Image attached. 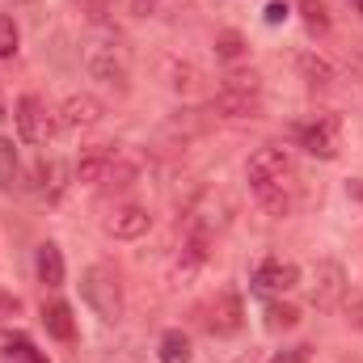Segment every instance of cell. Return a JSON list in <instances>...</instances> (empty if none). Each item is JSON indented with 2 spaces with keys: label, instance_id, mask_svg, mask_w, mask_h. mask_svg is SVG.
<instances>
[{
  "label": "cell",
  "instance_id": "obj_24",
  "mask_svg": "<svg viewBox=\"0 0 363 363\" xmlns=\"http://www.w3.org/2000/svg\"><path fill=\"white\" fill-rule=\"evenodd\" d=\"M17 43H21V34H17V21H13V17H0V60L17 55Z\"/></svg>",
  "mask_w": 363,
  "mask_h": 363
},
{
  "label": "cell",
  "instance_id": "obj_7",
  "mask_svg": "<svg viewBox=\"0 0 363 363\" xmlns=\"http://www.w3.org/2000/svg\"><path fill=\"white\" fill-rule=\"evenodd\" d=\"M351 283H347V271L338 262H321L317 267V287H313V304L317 308H338L347 300Z\"/></svg>",
  "mask_w": 363,
  "mask_h": 363
},
{
  "label": "cell",
  "instance_id": "obj_16",
  "mask_svg": "<svg viewBox=\"0 0 363 363\" xmlns=\"http://www.w3.org/2000/svg\"><path fill=\"white\" fill-rule=\"evenodd\" d=\"M157 359L161 363H190L194 351H190V338L182 330H165L161 334V347H157Z\"/></svg>",
  "mask_w": 363,
  "mask_h": 363
},
{
  "label": "cell",
  "instance_id": "obj_4",
  "mask_svg": "<svg viewBox=\"0 0 363 363\" xmlns=\"http://www.w3.org/2000/svg\"><path fill=\"white\" fill-rule=\"evenodd\" d=\"M85 64H89V72L97 81H106V85H118V89H127V51L118 47V38H93L89 51H85Z\"/></svg>",
  "mask_w": 363,
  "mask_h": 363
},
{
  "label": "cell",
  "instance_id": "obj_23",
  "mask_svg": "<svg viewBox=\"0 0 363 363\" xmlns=\"http://www.w3.org/2000/svg\"><path fill=\"white\" fill-rule=\"evenodd\" d=\"M224 89H233V93H262V77H258V72H228V77H224Z\"/></svg>",
  "mask_w": 363,
  "mask_h": 363
},
{
  "label": "cell",
  "instance_id": "obj_18",
  "mask_svg": "<svg viewBox=\"0 0 363 363\" xmlns=\"http://www.w3.org/2000/svg\"><path fill=\"white\" fill-rule=\"evenodd\" d=\"M300 325V308L296 304H283V300H271L267 304V330L279 334V330H296Z\"/></svg>",
  "mask_w": 363,
  "mask_h": 363
},
{
  "label": "cell",
  "instance_id": "obj_28",
  "mask_svg": "<svg viewBox=\"0 0 363 363\" xmlns=\"http://www.w3.org/2000/svg\"><path fill=\"white\" fill-rule=\"evenodd\" d=\"M283 21H287V4L283 0H271L267 4V26H283Z\"/></svg>",
  "mask_w": 363,
  "mask_h": 363
},
{
  "label": "cell",
  "instance_id": "obj_19",
  "mask_svg": "<svg viewBox=\"0 0 363 363\" xmlns=\"http://www.w3.org/2000/svg\"><path fill=\"white\" fill-rule=\"evenodd\" d=\"M4 351H9L13 359H21V363H47V355H43L26 334H9V338H4Z\"/></svg>",
  "mask_w": 363,
  "mask_h": 363
},
{
  "label": "cell",
  "instance_id": "obj_6",
  "mask_svg": "<svg viewBox=\"0 0 363 363\" xmlns=\"http://www.w3.org/2000/svg\"><path fill=\"white\" fill-rule=\"evenodd\" d=\"M203 325H207L211 334H220V338H228V334H237V330L245 325V304H241L237 287H220V291H216V300L207 304Z\"/></svg>",
  "mask_w": 363,
  "mask_h": 363
},
{
  "label": "cell",
  "instance_id": "obj_29",
  "mask_svg": "<svg viewBox=\"0 0 363 363\" xmlns=\"http://www.w3.org/2000/svg\"><path fill=\"white\" fill-rule=\"evenodd\" d=\"M131 9H135V13H140V17H148V13H152V9H157V0H131Z\"/></svg>",
  "mask_w": 363,
  "mask_h": 363
},
{
  "label": "cell",
  "instance_id": "obj_8",
  "mask_svg": "<svg viewBox=\"0 0 363 363\" xmlns=\"http://www.w3.org/2000/svg\"><path fill=\"white\" fill-rule=\"evenodd\" d=\"M296 283H300V267H296V262L271 258V262H262V267L254 271V287L267 291V296H283V291H291Z\"/></svg>",
  "mask_w": 363,
  "mask_h": 363
},
{
  "label": "cell",
  "instance_id": "obj_2",
  "mask_svg": "<svg viewBox=\"0 0 363 363\" xmlns=\"http://www.w3.org/2000/svg\"><path fill=\"white\" fill-rule=\"evenodd\" d=\"M81 300L89 304L101 321H118L123 317V287H118V274L110 267H89L81 274Z\"/></svg>",
  "mask_w": 363,
  "mask_h": 363
},
{
  "label": "cell",
  "instance_id": "obj_11",
  "mask_svg": "<svg viewBox=\"0 0 363 363\" xmlns=\"http://www.w3.org/2000/svg\"><path fill=\"white\" fill-rule=\"evenodd\" d=\"M101 118V101L89 97V93H72L64 106H60V127L77 131V127H93Z\"/></svg>",
  "mask_w": 363,
  "mask_h": 363
},
{
  "label": "cell",
  "instance_id": "obj_21",
  "mask_svg": "<svg viewBox=\"0 0 363 363\" xmlns=\"http://www.w3.org/2000/svg\"><path fill=\"white\" fill-rule=\"evenodd\" d=\"M216 55H220V60H241V55H245V38H241L237 30H220V34H216Z\"/></svg>",
  "mask_w": 363,
  "mask_h": 363
},
{
  "label": "cell",
  "instance_id": "obj_12",
  "mask_svg": "<svg viewBox=\"0 0 363 363\" xmlns=\"http://www.w3.org/2000/svg\"><path fill=\"white\" fill-rule=\"evenodd\" d=\"M110 157H114V144H93V148H85L81 161H77V182L101 186L106 182V169H110Z\"/></svg>",
  "mask_w": 363,
  "mask_h": 363
},
{
  "label": "cell",
  "instance_id": "obj_26",
  "mask_svg": "<svg viewBox=\"0 0 363 363\" xmlns=\"http://www.w3.org/2000/svg\"><path fill=\"white\" fill-rule=\"evenodd\" d=\"M17 308H21V300L9 291V287H0V321H9V317H17Z\"/></svg>",
  "mask_w": 363,
  "mask_h": 363
},
{
  "label": "cell",
  "instance_id": "obj_3",
  "mask_svg": "<svg viewBox=\"0 0 363 363\" xmlns=\"http://www.w3.org/2000/svg\"><path fill=\"white\" fill-rule=\"evenodd\" d=\"M296 140H300V148H304L308 157L334 161V157L342 152V118H338V114H317V118H308V123L296 131Z\"/></svg>",
  "mask_w": 363,
  "mask_h": 363
},
{
  "label": "cell",
  "instance_id": "obj_25",
  "mask_svg": "<svg viewBox=\"0 0 363 363\" xmlns=\"http://www.w3.org/2000/svg\"><path fill=\"white\" fill-rule=\"evenodd\" d=\"M342 308H347V321H351L355 330H363V291H347Z\"/></svg>",
  "mask_w": 363,
  "mask_h": 363
},
{
  "label": "cell",
  "instance_id": "obj_14",
  "mask_svg": "<svg viewBox=\"0 0 363 363\" xmlns=\"http://www.w3.org/2000/svg\"><path fill=\"white\" fill-rule=\"evenodd\" d=\"M43 325H47V334L60 338V342H72V338H77V321H72V308H68L64 300L43 304Z\"/></svg>",
  "mask_w": 363,
  "mask_h": 363
},
{
  "label": "cell",
  "instance_id": "obj_1",
  "mask_svg": "<svg viewBox=\"0 0 363 363\" xmlns=\"http://www.w3.org/2000/svg\"><path fill=\"white\" fill-rule=\"evenodd\" d=\"M245 178H250L258 203H262L271 216H287V211H291V203H296V199H291V190H296V161H291L287 148L262 144V148L250 157Z\"/></svg>",
  "mask_w": 363,
  "mask_h": 363
},
{
  "label": "cell",
  "instance_id": "obj_27",
  "mask_svg": "<svg viewBox=\"0 0 363 363\" xmlns=\"http://www.w3.org/2000/svg\"><path fill=\"white\" fill-rule=\"evenodd\" d=\"M271 363H308V347H287V351H279Z\"/></svg>",
  "mask_w": 363,
  "mask_h": 363
},
{
  "label": "cell",
  "instance_id": "obj_22",
  "mask_svg": "<svg viewBox=\"0 0 363 363\" xmlns=\"http://www.w3.org/2000/svg\"><path fill=\"white\" fill-rule=\"evenodd\" d=\"M300 9H304V26L317 34V30H330V13H325V4L321 0H300Z\"/></svg>",
  "mask_w": 363,
  "mask_h": 363
},
{
  "label": "cell",
  "instance_id": "obj_9",
  "mask_svg": "<svg viewBox=\"0 0 363 363\" xmlns=\"http://www.w3.org/2000/svg\"><path fill=\"white\" fill-rule=\"evenodd\" d=\"M148 228H152V216H148L144 207H114V211L106 216V233L118 237V241H135V237H144Z\"/></svg>",
  "mask_w": 363,
  "mask_h": 363
},
{
  "label": "cell",
  "instance_id": "obj_31",
  "mask_svg": "<svg viewBox=\"0 0 363 363\" xmlns=\"http://www.w3.org/2000/svg\"><path fill=\"white\" fill-rule=\"evenodd\" d=\"M351 4H355V13H359V17H363V0H351Z\"/></svg>",
  "mask_w": 363,
  "mask_h": 363
},
{
  "label": "cell",
  "instance_id": "obj_17",
  "mask_svg": "<svg viewBox=\"0 0 363 363\" xmlns=\"http://www.w3.org/2000/svg\"><path fill=\"white\" fill-rule=\"evenodd\" d=\"M296 68H300V77H304L308 85H330V81H334V64L321 60V55H313V51H300Z\"/></svg>",
  "mask_w": 363,
  "mask_h": 363
},
{
  "label": "cell",
  "instance_id": "obj_30",
  "mask_svg": "<svg viewBox=\"0 0 363 363\" xmlns=\"http://www.w3.org/2000/svg\"><path fill=\"white\" fill-rule=\"evenodd\" d=\"M347 190H351V194H355V199H359V203H363V182H351Z\"/></svg>",
  "mask_w": 363,
  "mask_h": 363
},
{
  "label": "cell",
  "instance_id": "obj_20",
  "mask_svg": "<svg viewBox=\"0 0 363 363\" xmlns=\"http://www.w3.org/2000/svg\"><path fill=\"white\" fill-rule=\"evenodd\" d=\"M17 186V148L13 140L0 135V190H13Z\"/></svg>",
  "mask_w": 363,
  "mask_h": 363
},
{
  "label": "cell",
  "instance_id": "obj_10",
  "mask_svg": "<svg viewBox=\"0 0 363 363\" xmlns=\"http://www.w3.org/2000/svg\"><path fill=\"white\" fill-rule=\"evenodd\" d=\"M211 110L224 114V118H258L262 114V93H233L220 89L211 97Z\"/></svg>",
  "mask_w": 363,
  "mask_h": 363
},
{
  "label": "cell",
  "instance_id": "obj_5",
  "mask_svg": "<svg viewBox=\"0 0 363 363\" xmlns=\"http://www.w3.org/2000/svg\"><path fill=\"white\" fill-rule=\"evenodd\" d=\"M13 118H17V135H21L26 144H47L51 131H55V123H51L43 97H34V93H21V97H17Z\"/></svg>",
  "mask_w": 363,
  "mask_h": 363
},
{
  "label": "cell",
  "instance_id": "obj_15",
  "mask_svg": "<svg viewBox=\"0 0 363 363\" xmlns=\"http://www.w3.org/2000/svg\"><path fill=\"white\" fill-rule=\"evenodd\" d=\"M135 178H140V161H135V157H127L123 148H114V157H110V169H106V182H101V186H114V190H123V186H131Z\"/></svg>",
  "mask_w": 363,
  "mask_h": 363
},
{
  "label": "cell",
  "instance_id": "obj_13",
  "mask_svg": "<svg viewBox=\"0 0 363 363\" xmlns=\"http://www.w3.org/2000/svg\"><path fill=\"white\" fill-rule=\"evenodd\" d=\"M34 271H38V283H47V287H64V254H60V245L55 241H43L38 245V254H34Z\"/></svg>",
  "mask_w": 363,
  "mask_h": 363
}]
</instances>
